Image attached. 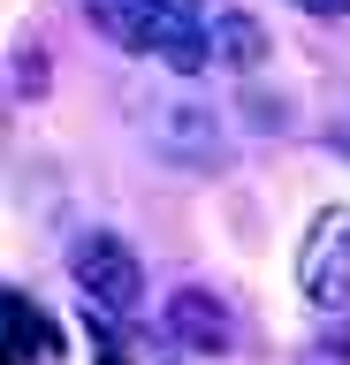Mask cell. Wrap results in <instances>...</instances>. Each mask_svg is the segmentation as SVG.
<instances>
[{"mask_svg": "<svg viewBox=\"0 0 350 365\" xmlns=\"http://www.w3.org/2000/svg\"><path fill=\"white\" fill-rule=\"evenodd\" d=\"M84 16L145 61H168V68L213 61V31H198V0H84Z\"/></svg>", "mask_w": 350, "mask_h": 365, "instance_id": "cell-1", "label": "cell"}, {"mask_svg": "<svg viewBox=\"0 0 350 365\" xmlns=\"http://www.w3.org/2000/svg\"><path fill=\"white\" fill-rule=\"evenodd\" d=\"M69 267L92 289V304H107V312H138L145 304V267H138V251L115 244V236H84Z\"/></svg>", "mask_w": 350, "mask_h": 365, "instance_id": "cell-2", "label": "cell"}, {"mask_svg": "<svg viewBox=\"0 0 350 365\" xmlns=\"http://www.w3.org/2000/svg\"><path fill=\"white\" fill-rule=\"evenodd\" d=\"M297 282L312 304H350V213H320L297 251Z\"/></svg>", "mask_w": 350, "mask_h": 365, "instance_id": "cell-3", "label": "cell"}, {"mask_svg": "<svg viewBox=\"0 0 350 365\" xmlns=\"http://www.w3.org/2000/svg\"><path fill=\"white\" fill-rule=\"evenodd\" d=\"M168 327H175L183 342H198V350H229V342H236L229 312H221L213 297H198V289H183L175 304H168Z\"/></svg>", "mask_w": 350, "mask_h": 365, "instance_id": "cell-4", "label": "cell"}, {"mask_svg": "<svg viewBox=\"0 0 350 365\" xmlns=\"http://www.w3.org/2000/svg\"><path fill=\"white\" fill-rule=\"evenodd\" d=\"M213 61H221V68H259V61H267V31H259V16L221 8V16H213Z\"/></svg>", "mask_w": 350, "mask_h": 365, "instance_id": "cell-5", "label": "cell"}, {"mask_svg": "<svg viewBox=\"0 0 350 365\" xmlns=\"http://www.w3.org/2000/svg\"><path fill=\"white\" fill-rule=\"evenodd\" d=\"M160 145L168 153H183V160H221V137H213V114H198V107H175L160 122Z\"/></svg>", "mask_w": 350, "mask_h": 365, "instance_id": "cell-6", "label": "cell"}, {"mask_svg": "<svg viewBox=\"0 0 350 365\" xmlns=\"http://www.w3.org/2000/svg\"><path fill=\"white\" fill-rule=\"evenodd\" d=\"M8 335H16V358H8V365H24V350H31V342H38V350H53V327L31 312L24 297H8Z\"/></svg>", "mask_w": 350, "mask_h": 365, "instance_id": "cell-7", "label": "cell"}, {"mask_svg": "<svg viewBox=\"0 0 350 365\" xmlns=\"http://www.w3.org/2000/svg\"><path fill=\"white\" fill-rule=\"evenodd\" d=\"M16 84H31V91L46 84V68H38V53H16Z\"/></svg>", "mask_w": 350, "mask_h": 365, "instance_id": "cell-8", "label": "cell"}, {"mask_svg": "<svg viewBox=\"0 0 350 365\" xmlns=\"http://www.w3.org/2000/svg\"><path fill=\"white\" fill-rule=\"evenodd\" d=\"M312 16H350V0H304Z\"/></svg>", "mask_w": 350, "mask_h": 365, "instance_id": "cell-9", "label": "cell"}, {"mask_svg": "<svg viewBox=\"0 0 350 365\" xmlns=\"http://www.w3.org/2000/svg\"><path fill=\"white\" fill-rule=\"evenodd\" d=\"M335 145H343V153H350V122H335Z\"/></svg>", "mask_w": 350, "mask_h": 365, "instance_id": "cell-10", "label": "cell"}, {"mask_svg": "<svg viewBox=\"0 0 350 365\" xmlns=\"http://www.w3.org/2000/svg\"><path fill=\"white\" fill-rule=\"evenodd\" d=\"M107 365H130V358H107Z\"/></svg>", "mask_w": 350, "mask_h": 365, "instance_id": "cell-11", "label": "cell"}]
</instances>
